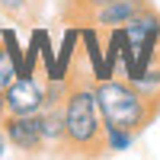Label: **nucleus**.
Segmentation results:
<instances>
[{"instance_id": "10", "label": "nucleus", "mask_w": 160, "mask_h": 160, "mask_svg": "<svg viewBox=\"0 0 160 160\" xmlns=\"http://www.w3.org/2000/svg\"><path fill=\"white\" fill-rule=\"evenodd\" d=\"M7 144H10V141H7V135H3V128H0V157L7 154Z\"/></svg>"}, {"instance_id": "8", "label": "nucleus", "mask_w": 160, "mask_h": 160, "mask_svg": "<svg viewBox=\"0 0 160 160\" xmlns=\"http://www.w3.org/2000/svg\"><path fill=\"white\" fill-rule=\"evenodd\" d=\"M135 135L131 131H122V128H106V151H128Z\"/></svg>"}, {"instance_id": "9", "label": "nucleus", "mask_w": 160, "mask_h": 160, "mask_svg": "<svg viewBox=\"0 0 160 160\" xmlns=\"http://www.w3.org/2000/svg\"><path fill=\"white\" fill-rule=\"evenodd\" d=\"M0 10L16 19V16H22V13L29 10V0H0Z\"/></svg>"}, {"instance_id": "2", "label": "nucleus", "mask_w": 160, "mask_h": 160, "mask_svg": "<svg viewBox=\"0 0 160 160\" xmlns=\"http://www.w3.org/2000/svg\"><path fill=\"white\" fill-rule=\"evenodd\" d=\"M96 102H99V115H102L106 128H122L138 138L160 115V87L144 90L138 83H131V80L99 77Z\"/></svg>"}, {"instance_id": "11", "label": "nucleus", "mask_w": 160, "mask_h": 160, "mask_svg": "<svg viewBox=\"0 0 160 160\" xmlns=\"http://www.w3.org/2000/svg\"><path fill=\"white\" fill-rule=\"evenodd\" d=\"M0 115H3V93H0Z\"/></svg>"}, {"instance_id": "7", "label": "nucleus", "mask_w": 160, "mask_h": 160, "mask_svg": "<svg viewBox=\"0 0 160 160\" xmlns=\"http://www.w3.org/2000/svg\"><path fill=\"white\" fill-rule=\"evenodd\" d=\"M106 3H109V0H68V3H64V19H71V22H90V16L99 7H106Z\"/></svg>"}, {"instance_id": "6", "label": "nucleus", "mask_w": 160, "mask_h": 160, "mask_svg": "<svg viewBox=\"0 0 160 160\" xmlns=\"http://www.w3.org/2000/svg\"><path fill=\"white\" fill-rule=\"evenodd\" d=\"M38 118H42L45 144H51V148H64V99L45 102V109L38 112Z\"/></svg>"}, {"instance_id": "4", "label": "nucleus", "mask_w": 160, "mask_h": 160, "mask_svg": "<svg viewBox=\"0 0 160 160\" xmlns=\"http://www.w3.org/2000/svg\"><path fill=\"white\" fill-rule=\"evenodd\" d=\"M0 128H3L7 141L13 148H19L22 154H38L42 148H48L45 135H42V118H38V112H32V115H10V112H3L0 115Z\"/></svg>"}, {"instance_id": "1", "label": "nucleus", "mask_w": 160, "mask_h": 160, "mask_svg": "<svg viewBox=\"0 0 160 160\" xmlns=\"http://www.w3.org/2000/svg\"><path fill=\"white\" fill-rule=\"evenodd\" d=\"M77 157L106 154V125L96 102V83H90L83 71H71L64 93V148Z\"/></svg>"}, {"instance_id": "5", "label": "nucleus", "mask_w": 160, "mask_h": 160, "mask_svg": "<svg viewBox=\"0 0 160 160\" xmlns=\"http://www.w3.org/2000/svg\"><path fill=\"white\" fill-rule=\"evenodd\" d=\"M144 7H148V0H109L106 7H99L96 13L90 16V26L93 29H122V26L135 16V13H141Z\"/></svg>"}, {"instance_id": "3", "label": "nucleus", "mask_w": 160, "mask_h": 160, "mask_svg": "<svg viewBox=\"0 0 160 160\" xmlns=\"http://www.w3.org/2000/svg\"><path fill=\"white\" fill-rule=\"evenodd\" d=\"M45 109V87L32 74H19L13 83L3 90V112L10 115H32Z\"/></svg>"}]
</instances>
